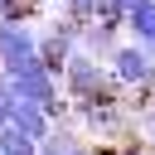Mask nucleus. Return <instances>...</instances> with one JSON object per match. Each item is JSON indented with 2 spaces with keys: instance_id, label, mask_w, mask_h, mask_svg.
Returning <instances> with one entry per match:
<instances>
[{
  "instance_id": "obj_6",
  "label": "nucleus",
  "mask_w": 155,
  "mask_h": 155,
  "mask_svg": "<svg viewBox=\"0 0 155 155\" xmlns=\"http://www.w3.org/2000/svg\"><path fill=\"white\" fill-rule=\"evenodd\" d=\"M126 34H136L140 44H150V39H155V0H140V5L126 15Z\"/></svg>"
},
{
  "instance_id": "obj_8",
  "label": "nucleus",
  "mask_w": 155,
  "mask_h": 155,
  "mask_svg": "<svg viewBox=\"0 0 155 155\" xmlns=\"http://www.w3.org/2000/svg\"><path fill=\"white\" fill-rule=\"evenodd\" d=\"M29 19V0H0V19Z\"/></svg>"
},
{
  "instance_id": "obj_7",
  "label": "nucleus",
  "mask_w": 155,
  "mask_h": 155,
  "mask_svg": "<svg viewBox=\"0 0 155 155\" xmlns=\"http://www.w3.org/2000/svg\"><path fill=\"white\" fill-rule=\"evenodd\" d=\"M0 155H39V140L29 136V131H19V126H0Z\"/></svg>"
},
{
  "instance_id": "obj_1",
  "label": "nucleus",
  "mask_w": 155,
  "mask_h": 155,
  "mask_svg": "<svg viewBox=\"0 0 155 155\" xmlns=\"http://www.w3.org/2000/svg\"><path fill=\"white\" fill-rule=\"evenodd\" d=\"M63 97L68 102H87V97H111V92H126L121 82H116V73L102 63V58H92L87 48H73V58L63 63Z\"/></svg>"
},
{
  "instance_id": "obj_9",
  "label": "nucleus",
  "mask_w": 155,
  "mask_h": 155,
  "mask_svg": "<svg viewBox=\"0 0 155 155\" xmlns=\"http://www.w3.org/2000/svg\"><path fill=\"white\" fill-rule=\"evenodd\" d=\"M10 111H15V87H10V82H0V126L10 121Z\"/></svg>"
},
{
  "instance_id": "obj_4",
  "label": "nucleus",
  "mask_w": 155,
  "mask_h": 155,
  "mask_svg": "<svg viewBox=\"0 0 155 155\" xmlns=\"http://www.w3.org/2000/svg\"><path fill=\"white\" fill-rule=\"evenodd\" d=\"M121 44H126L121 39V19H92V24H82V39H78V48H87L102 63H111V53Z\"/></svg>"
},
{
  "instance_id": "obj_3",
  "label": "nucleus",
  "mask_w": 155,
  "mask_h": 155,
  "mask_svg": "<svg viewBox=\"0 0 155 155\" xmlns=\"http://www.w3.org/2000/svg\"><path fill=\"white\" fill-rule=\"evenodd\" d=\"M39 53V29L19 15V19H0V63L10 58H29Z\"/></svg>"
},
{
  "instance_id": "obj_2",
  "label": "nucleus",
  "mask_w": 155,
  "mask_h": 155,
  "mask_svg": "<svg viewBox=\"0 0 155 155\" xmlns=\"http://www.w3.org/2000/svg\"><path fill=\"white\" fill-rule=\"evenodd\" d=\"M107 68L116 73L121 87H155V53H150L140 39H126V44L111 53Z\"/></svg>"
},
{
  "instance_id": "obj_10",
  "label": "nucleus",
  "mask_w": 155,
  "mask_h": 155,
  "mask_svg": "<svg viewBox=\"0 0 155 155\" xmlns=\"http://www.w3.org/2000/svg\"><path fill=\"white\" fill-rule=\"evenodd\" d=\"M111 5H116V15H131V10L140 5V0H111Z\"/></svg>"
},
{
  "instance_id": "obj_5",
  "label": "nucleus",
  "mask_w": 155,
  "mask_h": 155,
  "mask_svg": "<svg viewBox=\"0 0 155 155\" xmlns=\"http://www.w3.org/2000/svg\"><path fill=\"white\" fill-rule=\"evenodd\" d=\"M10 126H19V131H29L34 140H44V136L53 131V116H48V107H44V102H29V97H15V111H10Z\"/></svg>"
}]
</instances>
